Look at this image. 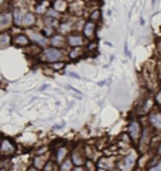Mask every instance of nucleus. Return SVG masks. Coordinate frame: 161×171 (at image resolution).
Masks as SVG:
<instances>
[{
	"instance_id": "nucleus-24",
	"label": "nucleus",
	"mask_w": 161,
	"mask_h": 171,
	"mask_svg": "<svg viewBox=\"0 0 161 171\" xmlns=\"http://www.w3.org/2000/svg\"><path fill=\"white\" fill-rule=\"evenodd\" d=\"M54 67H56V69H59V68H62V67H63V64H56Z\"/></svg>"
},
{
	"instance_id": "nucleus-10",
	"label": "nucleus",
	"mask_w": 161,
	"mask_h": 171,
	"mask_svg": "<svg viewBox=\"0 0 161 171\" xmlns=\"http://www.w3.org/2000/svg\"><path fill=\"white\" fill-rule=\"evenodd\" d=\"M45 162H47V158L45 156H40V157H37L34 160V166L37 170H42L43 167H45Z\"/></svg>"
},
{
	"instance_id": "nucleus-12",
	"label": "nucleus",
	"mask_w": 161,
	"mask_h": 171,
	"mask_svg": "<svg viewBox=\"0 0 161 171\" xmlns=\"http://www.w3.org/2000/svg\"><path fill=\"white\" fill-rule=\"evenodd\" d=\"M72 164H73V161H72L71 158H67V160L62 162L59 171H72Z\"/></svg>"
},
{
	"instance_id": "nucleus-15",
	"label": "nucleus",
	"mask_w": 161,
	"mask_h": 171,
	"mask_svg": "<svg viewBox=\"0 0 161 171\" xmlns=\"http://www.w3.org/2000/svg\"><path fill=\"white\" fill-rule=\"evenodd\" d=\"M93 32H95V25H93V23H88L86 28H84V34L87 37H91V35H93Z\"/></svg>"
},
{
	"instance_id": "nucleus-21",
	"label": "nucleus",
	"mask_w": 161,
	"mask_h": 171,
	"mask_svg": "<svg viewBox=\"0 0 161 171\" xmlns=\"http://www.w3.org/2000/svg\"><path fill=\"white\" fill-rule=\"evenodd\" d=\"M149 171H161V162H159V164L154 166V167H151Z\"/></svg>"
},
{
	"instance_id": "nucleus-14",
	"label": "nucleus",
	"mask_w": 161,
	"mask_h": 171,
	"mask_svg": "<svg viewBox=\"0 0 161 171\" xmlns=\"http://www.w3.org/2000/svg\"><path fill=\"white\" fill-rule=\"evenodd\" d=\"M0 42H1V48H5L10 42V35L6 34V33H3L1 37H0Z\"/></svg>"
},
{
	"instance_id": "nucleus-2",
	"label": "nucleus",
	"mask_w": 161,
	"mask_h": 171,
	"mask_svg": "<svg viewBox=\"0 0 161 171\" xmlns=\"http://www.w3.org/2000/svg\"><path fill=\"white\" fill-rule=\"evenodd\" d=\"M135 164H136V155L135 152H131L129 156H126L122 161V165H121V170L122 171H131L133 169Z\"/></svg>"
},
{
	"instance_id": "nucleus-19",
	"label": "nucleus",
	"mask_w": 161,
	"mask_h": 171,
	"mask_svg": "<svg viewBox=\"0 0 161 171\" xmlns=\"http://www.w3.org/2000/svg\"><path fill=\"white\" fill-rule=\"evenodd\" d=\"M50 43H52L53 45H62L63 43V39H62V37H54V38H52V40H50Z\"/></svg>"
},
{
	"instance_id": "nucleus-9",
	"label": "nucleus",
	"mask_w": 161,
	"mask_h": 171,
	"mask_svg": "<svg viewBox=\"0 0 161 171\" xmlns=\"http://www.w3.org/2000/svg\"><path fill=\"white\" fill-rule=\"evenodd\" d=\"M67 148L66 147H59L58 148V151L56 153V157H57V161L58 162H62V161H64L66 160V156H67Z\"/></svg>"
},
{
	"instance_id": "nucleus-27",
	"label": "nucleus",
	"mask_w": 161,
	"mask_h": 171,
	"mask_svg": "<svg viewBox=\"0 0 161 171\" xmlns=\"http://www.w3.org/2000/svg\"><path fill=\"white\" fill-rule=\"evenodd\" d=\"M29 171H38V170H35V169H29Z\"/></svg>"
},
{
	"instance_id": "nucleus-13",
	"label": "nucleus",
	"mask_w": 161,
	"mask_h": 171,
	"mask_svg": "<svg viewBox=\"0 0 161 171\" xmlns=\"http://www.w3.org/2000/svg\"><path fill=\"white\" fill-rule=\"evenodd\" d=\"M0 20H1V27L4 28V27H6L8 24L10 23V20H11V16H10V14H8V13H3L1 14V16H0Z\"/></svg>"
},
{
	"instance_id": "nucleus-20",
	"label": "nucleus",
	"mask_w": 161,
	"mask_h": 171,
	"mask_svg": "<svg viewBox=\"0 0 161 171\" xmlns=\"http://www.w3.org/2000/svg\"><path fill=\"white\" fill-rule=\"evenodd\" d=\"M15 24L16 25H20V24H22V13H20L19 10H16L15 11Z\"/></svg>"
},
{
	"instance_id": "nucleus-1",
	"label": "nucleus",
	"mask_w": 161,
	"mask_h": 171,
	"mask_svg": "<svg viewBox=\"0 0 161 171\" xmlns=\"http://www.w3.org/2000/svg\"><path fill=\"white\" fill-rule=\"evenodd\" d=\"M44 59L50 62V63H54V62L62 59V52L54 48H49L44 52Z\"/></svg>"
},
{
	"instance_id": "nucleus-18",
	"label": "nucleus",
	"mask_w": 161,
	"mask_h": 171,
	"mask_svg": "<svg viewBox=\"0 0 161 171\" xmlns=\"http://www.w3.org/2000/svg\"><path fill=\"white\" fill-rule=\"evenodd\" d=\"M44 171H57V166L54 162H48V164L45 165V167H44Z\"/></svg>"
},
{
	"instance_id": "nucleus-5",
	"label": "nucleus",
	"mask_w": 161,
	"mask_h": 171,
	"mask_svg": "<svg viewBox=\"0 0 161 171\" xmlns=\"http://www.w3.org/2000/svg\"><path fill=\"white\" fill-rule=\"evenodd\" d=\"M129 132H130V136L132 137V140L136 141L140 136V125L136 122V121H133V122H131L130 127H129Z\"/></svg>"
},
{
	"instance_id": "nucleus-25",
	"label": "nucleus",
	"mask_w": 161,
	"mask_h": 171,
	"mask_svg": "<svg viewBox=\"0 0 161 171\" xmlns=\"http://www.w3.org/2000/svg\"><path fill=\"white\" fill-rule=\"evenodd\" d=\"M73 171H84V170H83L82 167H76V169H74Z\"/></svg>"
},
{
	"instance_id": "nucleus-6",
	"label": "nucleus",
	"mask_w": 161,
	"mask_h": 171,
	"mask_svg": "<svg viewBox=\"0 0 161 171\" xmlns=\"http://www.w3.org/2000/svg\"><path fill=\"white\" fill-rule=\"evenodd\" d=\"M72 161H73V164H76L77 166H80L86 162V160H84V155L78 152V151H73V153H72Z\"/></svg>"
},
{
	"instance_id": "nucleus-11",
	"label": "nucleus",
	"mask_w": 161,
	"mask_h": 171,
	"mask_svg": "<svg viewBox=\"0 0 161 171\" xmlns=\"http://www.w3.org/2000/svg\"><path fill=\"white\" fill-rule=\"evenodd\" d=\"M30 39L33 42H35V43L40 44V45H45L47 44V40L44 37H42L40 34H30Z\"/></svg>"
},
{
	"instance_id": "nucleus-4",
	"label": "nucleus",
	"mask_w": 161,
	"mask_h": 171,
	"mask_svg": "<svg viewBox=\"0 0 161 171\" xmlns=\"http://www.w3.org/2000/svg\"><path fill=\"white\" fill-rule=\"evenodd\" d=\"M98 165H100V169H103L106 171H111V170L115 169V161L111 160V158H108V157L101 158Z\"/></svg>"
},
{
	"instance_id": "nucleus-3",
	"label": "nucleus",
	"mask_w": 161,
	"mask_h": 171,
	"mask_svg": "<svg viewBox=\"0 0 161 171\" xmlns=\"http://www.w3.org/2000/svg\"><path fill=\"white\" fill-rule=\"evenodd\" d=\"M15 152V147H14V145H13L9 140H4L3 141V146H1V155L3 156H10L13 155V153Z\"/></svg>"
},
{
	"instance_id": "nucleus-17",
	"label": "nucleus",
	"mask_w": 161,
	"mask_h": 171,
	"mask_svg": "<svg viewBox=\"0 0 161 171\" xmlns=\"http://www.w3.org/2000/svg\"><path fill=\"white\" fill-rule=\"evenodd\" d=\"M15 43L19 44V45H27V44H28V39L25 38L24 35H19V37H16Z\"/></svg>"
},
{
	"instance_id": "nucleus-29",
	"label": "nucleus",
	"mask_w": 161,
	"mask_h": 171,
	"mask_svg": "<svg viewBox=\"0 0 161 171\" xmlns=\"http://www.w3.org/2000/svg\"><path fill=\"white\" fill-rule=\"evenodd\" d=\"M159 152H160V153H161V146H160V150H159Z\"/></svg>"
},
{
	"instance_id": "nucleus-28",
	"label": "nucleus",
	"mask_w": 161,
	"mask_h": 171,
	"mask_svg": "<svg viewBox=\"0 0 161 171\" xmlns=\"http://www.w3.org/2000/svg\"><path fill=\"white\" fill-rule=\"evenodd\" d=\"M98 171H106V170H103V169H100V170H98Z\"/></svg>"
},
{
	"instance_id": "nucleus-22",
	"label": "nucleus",
	"mask_w": 161,
	"mask_h": 171,
	"mask_svg": "<svg viewBox=\"0 0 161 171\" xmlns=\"http://www.w3.org/2000/svg\"><path fill=\"white\" fill-rule=\"evenodd\" d=\"M78 54H79V51H78V49H74V51L69 54V57H71V58H76V57L78 56Z\"/></svg>"
},
{
	"instance_id": "nucleus-26",
	"label": "nucleus",
	"mask_w": 161,
	"mask_h": 171,
	"mask_svg": "<svg viewBox=\"0 0 161 171\" xmlns=\"http://www.w3.org/2000/svg\"><path fill=\"white\" fill-rule=\"evenodd\" d=\"M140 24H141V25H143V24H145V22H143V19H142V18L140 19Z\"/></svg>"
},
{
	"instance_id": "nucleus-8",
	"label": "nucleus",
	"mask_w": 161,
	"mask_h": 171,
	"mask_svg": "<svg viewBox=\"0 0 161 171\" xmlns=\"http://www.w3.org/2000/svg\"><path fill=\"white\" fill-rule=\"evenodd\" d=\"M69 44L72 45V47H78V45H80L83 43V39H82V37H79V35H71L69 38Z\"/></svg>"
},
{
	"instance_id": "nucleus-7",
	"label": "nucleus",
	"mask_w": 161,
	"mask_h": 171,
	"mask_svg": "<svg viewBox=\"0 0 161 171\" xmlns=\"http://www.w3.org/2000/svg\"><path fill=\"white\" fill-rule=\"evenodd\" d=\"M150 122L154 127L161 128V113H152L150 116Z\"/></svg>"
},
{
	"instance_id": "nucleus-23",
	"label": "nucleus",
	"mask_w": 161,
	"mask_h": 171,
	"mask_svg": "<svg viewBox=\"0 0 161 171\" xmlns=\"http://www.w3.org/2000/svg\"><path fill=\"white\" fill-rule=\"evenodd\" d=\"M87 166H88V171H95V165L92 162H87Z\"/></svg>"
},
{
	"instance_id": "nucleus-16",
	"label": "nucleus",
	"mask_w": 161,
	"mask_h": 171,
	"mask_svg": "<svg viewBox=\"0 0 161 171\" xmlns=\"http://www.w3.org/2000/svg\"><path fill=\"white\" fill-rule=\"evenodd\" d=\"M33 23H34V15L30 14V13L25 15V18H24V24L25 25H32Z\"/></svg>"
}]
</instances>
